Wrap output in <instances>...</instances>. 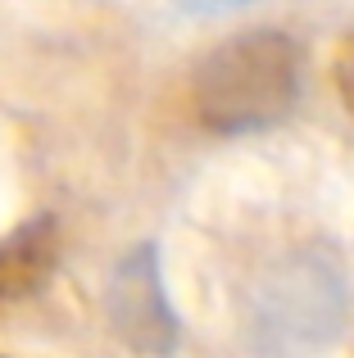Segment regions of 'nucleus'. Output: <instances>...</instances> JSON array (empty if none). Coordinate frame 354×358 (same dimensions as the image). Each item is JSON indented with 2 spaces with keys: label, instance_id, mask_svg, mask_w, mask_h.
Masks as SVG:
<instances>
[{
  "label": "nucleus",
  "instance_id": "1",
  "mask_svg": "<svg viewBox=\"0 0 354 358\" xmlns=\"http://www.w3.org/2000/svg\"><path fill=\"white\" fill-rule=\"evenodd\" d=\"M191 14H232V9H246L250 0H177Z\"/></svg>",
  "mask_w": 354,
  "mask_h": 358
}]
</instances>
